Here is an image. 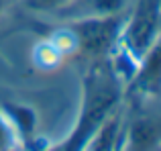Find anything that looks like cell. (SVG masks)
<instances>
[]
</instances>
